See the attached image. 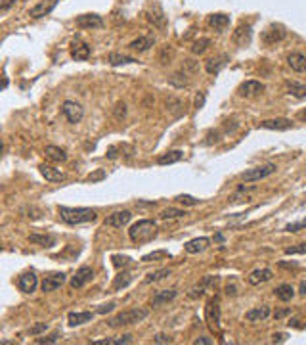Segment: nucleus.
<instances>
[{"label":"nucleus","instance_id":"f257e3e1","mask_svg":"<svg viewBox=\"0 0 306 345\" xmlns=\"http://www.w3.org/2000/svg\"><path fill=\"white\" fill-rule=\"evenodd\" d=\"M58 213L61 217V220H65L67 225H84V222H94L98 219L94 209L90 207H65V206H59L58 207Z\"/></svg>","mask_w":306,"mask_h":345},{"label":"nucleus","instance_id":"f03ea898","mask_svg":"<svg viewBox=\"0 0 306 345\" xmlns=\"http://www.w3.org/2000/svg\"><path fill=\"white\" fill-rule=\"evenodd\" d=\"M147 315H149V311L144 307H136V309H130V311H123V313H119L117 316L110 318L107 324H110L111 328H119V326H130V324H138L142 320H146Z\"/></svg>","mask_w":306,"mask_h":345},{"label":"nucleus","instance_id":"7ed1b4c3","mask_svg":"<svg viewBox=\"0 0 306 345\" xmlns=\"http://www.w3.org/2000/svg\"><path fill=\"white\" fill-rule=\"evenodd\" d=\"M155 230H157V227H155L153 220L142 219L132 225L130 230H128V236H130V240L134 243H147L149 240L155 238Z\"/></svg>","mask_w":306,"mask_h":345},{"label":"nucleus","instance_id":"20e7f679","mask_svg":"<svg viewBox=\"0 0 306 345\" xmlns=\"http://www.w3.org/2000/svg\"><path fill=\"white\" fill-rule=\"evenodd\" d=\"M276 165L274 163H266V165H260V167H253V169H247L245 173H241V178L245 182H255V180H263L266 176L274 175L276 173Z\"/></svg>","mask_w":306,"mask_h":345},{"label":"nucleus","instance_id":"39448f33","mask_svg":"<svg viewBox=\"0 0 306 345\" xmlns=\"http://www.w3.org/2000/svg\"><path fill=\"white\" fill-rule=\"evenodd\" d=\"M61 113H63L67 121H69V123H73V125L80 123L82 117H84V110H82V106L77 104V102H73V100H65V102L61 104Z\"/></svg>","mask_w":306,"mask_h":345},{"label":"nucleus","instance_id":"423d86ee","mask_svg":"<svg viewBox=\"0 0 306 345\" xmlns=\"http://www.w3.org/2000/svg\"><path fill=\"white\" fill-rule=\"evenodd\" d=\"M92 278H94V271L88 265H84V267H80L79 271L75 272V276L71 278V288L79 290V288L86 286L88 282H92Z\"/></svg>","mask_w":306,"mask_h":345},{"label":"nucleus","instance_id":"0eeeda50","mask_svg":"<svg viewBox=\"0 0 306 345\" xmlns=\"http://www.w3.org/2000/svg\"><path fill=\"white\" fill-rule=\"evenodd\" d=\"M132 219V213L128 209H124V211H115V213H111L107 219L103 220V225L105 227H113V228H123L126 227Z\"/></svg>","mask_w":306,"mask_h":345},{"label":"nucleus","instance_id":"6e6552de","mask_svg":"<svg viewBox=\"0 0 306 345\" xmlns=\"http://www.w3.org/2000/svg\"><path fill=\"white\" fill-rule=\"evenodd\" d=\"M251 38H253V27L249 23H241L232 35L233 44H237V46H247L251 43Z\"/></svg>","mask_w":306,"mask_h":345},{"label":"nucleus","instance_id":"1a4fd4ad","mask_svg":"<svg viewBox=\"0 0 306 345\" xmlns=\"http://www.w3.org/2000/svg\"><path fill=\"white\" fill-rule=\"evenodd\" d=\"M207 322L212 330H218L220 328V303L218 297H214L207 303Z\"/></svg>","mask_w":306,"mask_h":345},{"label":"nucleus","instance_id":"9d476101","mask_svg":"<svg viewBox=\"0 0 306 345\" xmlns=\"http://www.w3.org/2000/svg\"><path fill=\"white\" fill-rule=\"evenodd\" d=\"M38 286V278L37 274L31 271V272H23L21 276L17 278V288L21 290L23 294H33Z\"/></svg>","mask_w":306,"mask_h":345},{"label":"nucleus","instance_id":"9b49d317","mask_svg":"<svg viewBox=\"0 0 306 345\" xmlns=\"http://www.w3.org/2000/svg\"><path fill=\"white\" fill-rule=\"evenodd\" d=\"M77 27L80 29H100L103 27V19L98 14H84L77 17Z\"/></svg>","mask_w":306,"mask_h":345},{"label":"nucleus","instance_id":"f8f14e48","mask_svg":"<svg viewBox=\"0 0 306 345\" xmlns=\"http://www.w3.org/2000/svg\"><path fill=\"white\" fill-rule=\"evenodd\" d=\"M67 276L63 274V272H54V274H50V276H46V278L42 280V292L44 294H48V292H54V290H58V288H61L63 284H65Z\"/></svg>","mask_w":306,"mask_h":345},{"label":"nucleus","instance_id":"ddd939ff","mask_svg":"<svg viewBox=\"0 0 306 345\" xmlns=\"http://www.w3.org/2000/svg\"><path fill=\"white\" fill-rule=\"evenodd\" d=\"M59 0H42V2H38L37 6L31 8L29 15L31 17H35V19H40V17H44V15L52 14V10L58 6Z\"/></svg>","mask_w":306,"mask_h":345},{"label":"nucleus","instance_id":"4468645a","mask_svg":"<svg viewBox=\"0 0 306 345\" xmlns=\"http://www.w3.org/2000/svg\"><path fill=\"white\" fill-rule=\"evenodd\" d=\"M285 29L281 27V25H270L268 29L263 33V43L264 44H276L279 43V40H283L285 38Z\"/></svg>","mask_w":306,"mask_h":345},{"label":"nucleus","instance_id":"2eb2a0df","mask_svg":"<svg viewBox=\"0 0 306 345\" xmlns=\"http://www.w3.org/2000/svg\"><path fill=\"white\" fill-rule=\"evenodd\" d=\"M228 62H230V56H228V54H220V56H214V58L207 59V62H205V69H207V73L216 75L220 73L222 67H226Z\"/></svg>","mask_w":306,"mask_h":345},{"label":"nucleus","instance_id":"dca6fc26","mask_svg":"<svg viewBox=\"0 0 306 345\" xmlns=\"http://www.w3.org/2000/svg\"><path fill=\"white\" fill-rule=\"evenodd\" d=\"M38 171H40V175L48 180V182H63L65 180V175L58 171L56 167H52V165H46V163H40L38 165Z\"/></svg>","mask_w":306,"mask_h":345},{"label":"nucleus","instance_id":"f3484780","mask_svg":"<svg viewBox=\"0 0 306 345\" xmlns=\"http://www.w3.org/2000/svg\"><path fill=\"white\" fill-rule=\"evenodd\" d=\"M209 246H211V240L203 236V238H193L190 242H186L184 243V250H186V253H190V255H195V253L205 251Z\"/></svg>","mask_w":306,"mask_h":345},{"label":"nucleus","instance_id":"a211bd4d","mask_svg":"<svg viewBox=\"0 0 306 345\" xmlns=\"http://www.w3.org/2000/svg\"><path fill=\"white\" fill-rule=\"evenodd\" d=\"M69 52H71V58L77 59V62L90 58V46H86L82 40H73L71 46H69Z\"/></svg>","mask_w":306,"mask_h":345},{"label":"nucleus","instance_id":"6ab92c4d","mask_svg":"<svg viewBox=\"0 0 306 345\" xmlns=\"http://www.w3.org/2000/svg\"><path fill=\"white\" fill-rule=\"evenodd\" d=\"M216 276H207V278L201 280V284L195 288H191L190 290V294H188V297H191V299H197V297H203L205 292L209 290L211 286H216Z\"/></svg>","mask_w":306,"mask_h":345},{"label":"nucleus","instance_id":"aec40b11","mask_svg":"<svg viewBox=\"0 0 306 345\" xmlns=\"http://www.w3.org/2000/svg\"><path fill=\"white\" fill-rule=\"evenodd\" d=\"M272 276H274V274H272L270 269H256V271H253L247 276V282L251 284V286H260V284H264V282L272 280Z\"/></svg>","mask_w":306,"mask_h":345},{"label":"nucleus","instance_id":"412c9836","mask_svg":"<svg viewBox=\"0 0 306 345\" xmlns=\"http://www.w3.org/2000/svg\"><path fill=\"white\" fill-rule=\"evenodd\" d=\"M287 64H289V67H291L293 71H297V73H304L306 71V56L300 54V52H291V54L287 56Z\"/></svg>","mask_w":306,"mask_h":345},{"label":"nucleus","instance_id":"4be33fe9","mask_svg":"<svg viewBox=\"0 0 306 345\" xmlns=\"http://www.w3.org/2000/svg\"><path fill=\"white\" fill-rule=\"evenodd\" d=\"M263 129H270V131H289L293 127V123L289 119H283V117H277V119H266L260 123Z\"/></svg>","mask_w":306,"mask_h":345},{"label":"nucleus","instance_id":"5701e85b","mask_svg":"<svg viewBox=\"0 0 306 345\" xmlns=\"http://www.w3.org/2000/svg\"><path fill=\"white\" fill-rule=\"evenodd\" d=\"M92 318H94V313H90V311H73V313H69V316H67L71 328L80 326V324H84V322H90Z\"/></svg>","mask_w":306,"mask_h":345},{"label":"nucleus","instance_id":"b1692460","mask_svg":"<svg viewBox=\"0 0 306 345\" xmlns=\"http://www.w3.org/2000/svg\"><path fill=\"white\" fill-rule=\"evenodd\" d=\"M264 90V85L260 81H245L239 87V94L245 98H253V96L260 94Z\"/></svg>","mask_w":306,"mask_h":345},{"label":"nucleus","instance_id":"393cba45","mask_svg":"<svg viewBox=\"0 0 306 345\" xmlns=\"http://www.w3.org/2000/svg\"><path fill=\"white\" fill-rule=\"evenodd\" d=\"M270 307L268 305H263V307H255L251 309V311H247V315H245V318H247L249 322H258V320H266L270 316Z\"/></svg>","mask_w":306,"mask_h":345},{"label":"nucleus","instance_id":"a878e982","mask_svg":"<svg viewBox=\"0 0 306 345\" xmlns=\"http://www.w3.org/2000/svg\"><path fill=\"white\" fill-rule=\"evenodd\" d=\"M176 295H178V292H176V290H161V292H157V294L151 297V305H153V307L165 305V303L172 301Z\"/></svg>","mask_w":306,"mask_h":345},{"label":"nucleus","instance_id":"bb28decb","mask_svg":"<svg viewBox=\"0 0 306 345\" xmlns=\"http://www.w3.org/2000/svg\"><path fill=\"white\" fill-rule=\"evenodd\" d=\"M44 155H46L50 161H56V163L67 161L65 150H61V148H58V146H46V150H44Z\"/></svg>","mask_w":306,"mask_h":345},{"label":"nucleus","instance_id":"cd10ccee","mask_svg":"<svg viewBox=\"0 0 306 345\" xmlns=\"http://www.w3.org/2000/svg\"><path fill=\"white\" fill-rule=\"evenodd\" d=\"M274 294L279 301H291L293 297H295V288L291 284H279V286L274 290Z\"/></svg>","mask_w":306,"mask_h":345},{"label":"nucleus","instance_id":"c85d7f7f","mask_svg":"<svg viewBox=\"0 0 306 345\" xmlns=\"http://www.w3.org/2000/svg\"><path fill=\"white\" fill-rule=\"evenodd\" d=\"M29 242L35 243V246H40V248H52L56 243V236L52 234H33L29 236Z\"/></svg>","mask_w":306,"mask_h":345},{"label":"nucleus","instance_id":"c756f323","mask_svg":"<svg viewBox=\"0 0 306 345\" xmlns=\"http://www.w3.org/2000/svg\"><path fill=\"white\" fill-rule=\"evenodd\" d=\"M184 157V152H180V150H172V152H167V154H163L157 157V163L159 165H172V163L180 161Z\"/></svg>","mask_w":306,"mask_h":345},{"label":"nucleus","instance_id":"7c9ffc66","mask_svg":"<svg viewBox=\"0 0 306 345\" xmlns=\"http://www.w3.org/2000/svg\"><path fill=\"white\" fill-rule=\"evenodd\" d=\"M209 25H212L214 29H226L228 25H230V17L226 14H212L209 15Z\"/></svg>","mask_w":306,"mask_h":345},{"label":"nucleus","instance_id":"2f4dec72","mask_svg":"<svg viewBox=\"0 0 306 345\" xmlns=\"http://www.w3.org/2000/svg\"><path fill=\"white\" fill-rule=\"evenodd\" d=\"M149 46H153V38L151 37H140V38H136V40H132V43L128 44V48H130V50H138V52H146Z\"/></svg>","mask_w":306,"mask_h":345},{"label":"nucleus","instance_id":"473e14b6","mask_svg":"<svg viewBox=\"0 0 306 345\" xmlns=\"http://www.w3.org/2000/svg\"><path fill=\"white\" fill-rule=\"evenodd\" d=\"M172 274V271L170 269H159V271L155 272H149L146 278H144V284H153V282H159V280L167 278V276H170Z\"/></svg>","mask_w":306,"mask_h":345},{"label":"nucleus","instance_id":"72a5a7b5","mask_svg":"<svg viewBox=\"0 0 306 345\" xmlns=\"http://www.w3.org/2000/svg\"><path fill=\"white\" fill-rule=\"evenodd\" d=\"M107 62L111 66H123V64H134L136 59L130 58V56H124V54H117V52H111L107 56Z\"/></svg>","mask_w":306,"mask_h":345},{"label":"nucleus","instance_id":"f704fd0d","mask_svg":"<svg viewBox=\"0 0 306 345\" xmlns=\"http://www.w3.org/2000/svg\"><path fill=\"white\" fill-rule=\"evenodd\" d=\"M287 90H289V94L295 96V98H306V85H300V83H295V81H289L287 83Z\"/></svg>","mask_w":306,"mask_h":345},{"label":"nucleus","instance_id":"c9c22d12","mask_svg":"<svg viewBox=\"0 0 306 345\" xmlns=\"http://www.w3.org/2000/svg\"><path fill=\"white\" fill-rule=\"evenodd\" d=\"M130 280H132V274L130 272H121V274H117L115 280H113V290H121V288H126L128 284H130Z\"/></svg>","mask_w":306,"mask_h":345},{"label":"nucleus","instance_id":"e433bc0d","mask_svg":"<svg viewBox=\"0 0 306 345\" xmlns=\"http://www.w3.org/2000/svg\"><path fill=\"white\" fill-rule=\"evenodd\" d=\"M132 341V336L130 334H126L123 338H107V339H100V341H94V345H124V343H130Z\"/></svg>","mask_w":306,"mask_h":345},{"label":"nucleus","instance_id":"4c0bfd02","mask_svg":"<svg viewBox=\"0 0 306 345\" xmlns=\"http://www.w3.org/2000/svg\"><path fill=\"white\" fill-rule=\"evenodd\" d=\"M186 211L184 209H176V207H168V209H165L163 213H161V219L163 220H168V219H182V217H186Z\"/></svg>","mask_w":306,"mask_h":345},{"label":"nucleus","instance_id":"58836bf2","mask_svg":"<svg viewBox=\"0 0 306 345\" xmlns=\"http://www.w3.org/2000/svg\"><path fill=\"white\" fill-rule=\"evenodd\" d=\"M168 83L170 85H174V87L182 88L188 85V79H186V73H182V71H178V73H174L172 77H168Z\"/></svg>","mask_w":306,"mask_h":345},{"label":"nucleus","instance_id":"ea45409f","mask_svg":"<svg viewBox=\"0 0 306 345\" xmlns=\"http://www.w3.org/2000/svg\"><path fill=\"white\" fill-rule=\"evenodd\" d=\"M165 257H170V253L165 250L161 251H153V253H149V255H144L142 257V263H151V261H157V259H165Z\"/></svg>","mask_w":306,"mask_h":345},{"label":"nucleus","instance_id":"a19ab883","mask_svg":"<svg viewBox=\"0 0 306 345\" xmlns=\"http://www.w3.org/2000/svg\"><path fill=\"white\" fill-rule=\"evenodd\" d=\"M209 44H211V40H209V38H199V40H195V43H193V46H191V52H193V54H203V52L209 48Z\"/></svg>","mask_w":306,"mask_h":345},{"label":"nucleus","instance_id":"79ce46f5","mask_svg":"<svg viewBox=\"0 0 306 345\" xmlns=\"http://www.w3.org/2000/svg\"><path fill=\"white\" fill-rule=\"evenodd\" d=\"M176 201H178V204H182V206H190V207H193V206L199 204V199H195L193 196H188V194H184V196H176Z\"/></svg>","mask_w":306,"mask_h":345},{"label":"nucleus","instance_id":"37998d69","mask_svg":"<svg viewBox=\"0 0 306 345\" xmlns=\"http://www.w3.org/2000/svg\"><path fill=\"white\" fill-rule=\"evenodd\" d=\"M167 108L170 111H174V115H180V113H182V110H180V108H182V102H180V100H176V98H168Z\"/></svg>","mask_w":306,"mask_h":345},{"label":"nucleus","instance_id":"c03bdc74","mask_svg":"<svg viewBox=\"0 0 306 345\" xmlns=\"http://www.w3.org/2000/svg\"><path fill=\"white\" fill-rule=\"evenodd\" d=\"M48 330V322H38L35 324L33 328H29V334L31 336H38V334H42V332Z\"/></svg>","mask_w":306,"mask_h":345},{"label":"nucleus","instance_id":"a18cd8bd","mask_svg":"<svg viewBox=\"0 0 306 345\" xmlns=\"http://www.w3.org/2000/svg\"><path fill=\"white\" fill-rule=\"evenodd\" d=\"M102 178H105V171H96V173H90V175L86 176L88 182H98V180H102Z\"/></svg>","mask_w":306,"mask_h":345},{"label":"nucleus","instance_id":"49530a36","mask_svg":"<svg viewBox=\"0 0 306 345\" xmlns=\"http://www.w3.org/2000/svg\"><path fill=\"white\" fill-rule=\"evenodd\" d=\"M287 255H295V253H306V243H299V246H295V248H287L285 250Z\"/></svg>","mask_w":306,"mask_h":345},{"label":"nucleus","instance_id":"de8ad7c7","mask_svg":"<svg viewBox=\"0 0 306 345\" xmlns=\"http://www.w3.org/2000/svg\"><path fill=\"white\" fill-rule=\"evenodd\" d=\"M58 338H59V334L56 332V334H52L48 338H37V343H56Z\"/></svg>","mask_w":306,"mask_h":345},{"label":"nucleus","instance_id":"09e8293b","mask_svg":"<svg viewBox=\"0 0 306 345\" xmlns=\"http://www.w3.org/2000/svg\"><path fill=\"white\" fill-rule=\"evenodd\" d=\"M153 341H155V343H172V338L167 336V334H157V336L153 338Z\"/></svg>","mask_w":306,"mask_h":345},{"label":"nucleus","instance_id":"8fccbe9b","mask_svg":"<svg viewBox=\"0 0 306 345\" xmlns=\"http://www.w3.org/2000/svg\"><path fill=\"white\" fill-rule=\"evenodd\" d=\"M306 227V220H300V222H295V225H287L285 227V230L287 232H297V230H300V228Z\"/></svg>","mask_w":306,"mask_h":345},{"label":"nucleus","instance_id":"3c124183","mask_svg":"<svg viewBox=\"0 0 306 345\" xmlns=\"http://www.w3.org/2000/svg\"><path fill=\"white\" fill-rule=\"evenodd\" d=\"M113 265H115V267H124V265H128V261H130V259L128 257H121V255H113Z\"/></svg>","mask_w":306,"mask_h":345},{"label":"nucleus","instance_id":"603ef678","mask_svg":"<svg viewBox=\"0 0 306 345\" xmlns=\"http://www.w3.org/2000/svg\"><path fill=\"white\" fill-rule=\"evenodd\" d=\"M14 4H15V0H0V10H2V12H8Z\"/></svg>","mask_w":306,"mask_h":345},{"label":"nucleus","instance_id":"864d4df0","mask_svg":"<svg viewBox=\"0 0 306 345\" xmlns=\"http://www.w3.org/2000/svg\"><path fill=\"white\" fill-rule=\"evenodd\" d=\"M115 115H117V117H119V119H121V117H124V115H126V106H124V104H117Z\"/></svg>","mask_w":306,"mask_h":345},{"label":"nucleus","instance_id":"5fc2aeb1","mask_svg":"<svg viewBox=\"0 0 306 345\" xmlns=\"http://www.w3.org/2000/svg\"><path fill=\"white\" fill-rule=\"evenodd\" d=\"M287 315H291V309H279V311H276V320H281V318H285Z\"/></svg>","mask_w":306,"mask_h":345},{"label":"nucleus","instance_id":"6e6d98bb","mask_svg":"<svg viewBox=\"0 0 306 345\" xmlns=\"http://www.w3.org/2000/svg\"><path fill=\"white\" fill-rule=\"evenodd\" d=\"M113 309H115V303H107V305H102V307L98 309V313H100V315H105V313H111Z\"/></svg>","mask_w":306,"mask_h":345},{"label":"nucleus","instance_id":"4d7b16f0","mask_svg":"<svg viewBox=\"0 0 306 345\" xmlns=\"http://www.w3.org/2000/svg\"><path fill=\"white\" fill-rule=\"evenodd\" d=\"M205 106V92H199V94L195 96V108L199 110V108H203Z\"/></svg>","mask_w":306,"mask_h":345},{"label":"nucleus","instance_id":"13d9d810","mask_svg":"<svg viewBox=\"0 0 306 345\" xmlns=\"http://www.w3.org/2000/svg\"><path fill=\"white\" fill-rule=\"evenodd\" d=\"M195 345H211L212 343V339L211 338H197L195 341H193Z\"/></svg>","mask_w":306,"mask_h":345},{"label":"nucleus","instance_id":"bf43d9fd","mask_svg":"<svg viewBox=\"0 0 306 345\" xmlns=\"http://www.w3.org/2000/svg\"><path fill=\"white\" fill-rule=\"evenodd\" d=\"M285 334H274V343H281V341H285Z\"/></svg>","mask_w":306,"mask_h":345},{"label":"nucleus","instance_id":"052dcab7","mask_svg":"<svg viewBox=\"0 0 306 345\" xmlns=\"http://www.w3.org/2000/svg\"><path fill=\"white\" fill-rule=\"evenodd\" d=\"M226 294L228 295H235V294H237V292H235V286H228L226 288Z\"/></svg>","mask_w":306,"mask_h":345},{"label":"nucleus","instance_id":"680f3d73","mask_svg":"<svg viewBox=\"0 0 306 345\" xmlns=\"http://www.w3.org/2000/svg\"><path fill=\"white\" fill-rule=\"evenodd\" d=\"M300 295H306V282L300 284Z\"/></svg>","mask_w":306,"mask_h":345},{"label":"nucleus","instance_id":"e2e57ef3","mask_svg":"<svg viewBox=\"0 0 306 345\" xmlns=\"http://www.w3.org/2000/svg\"><path fill=\"white\" fill-rule=\"evenodd\" d=\"M302 117H304V119H306V111H304V113H302Z\"/></svg>","mask_w":306,"mask_h":345}]
</instances>
